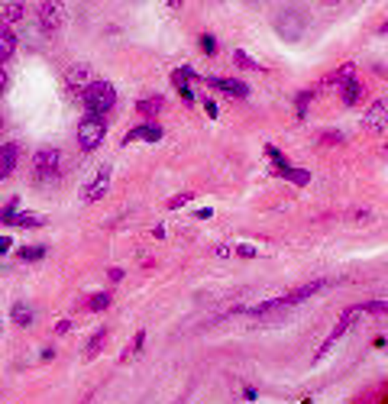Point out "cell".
<instances>
[{
    "instance_id": "9a60e30c",
    "label": "cell",
    "mask_w": 388,
    "mask_h": 404,
    "mask_svg": "<svg viewBox=\"0 0 388 404\" xmlns=\"http://www.w3.org/2000/svg\"><path fill=\"white\" fill-rule=\"evenodd\" d=\"M16 46H20V36H16L10 26H0V65L10 62V58L16 56Z\"/></svg>"
},
{
    "instance_id": "e575fe53",
    "label": "cell",
    "mask_w": 388,
    "mask_h": 404,
    "mask_svg": "<svg viewBox=\"0 0 388 404\" xmlns=\"http://www.w3.org/2000/svg\"><path fill=\"white\" fill-rule=\"evenodd\" d=\"M0 330H4V323H0Z\"/></svg>"
},
{
    "instance_id": "1f68e13d",
    "label": "cell",
    "mask_w": 388,
    "mask_h": 404,
    "mask_svg": "<svg viewBox=\"0 0 388 404\" xmlns=\"http://www.w3.org/2000/svg\"><path fill=\"white\" fill-rule=\"evenodd\" d=\"M68 330H71L68 321H58V323H56V333H68Z\"/></svg>"
},
{
    "instance_id": "83f0119b",
    "label": "cell",
    "mask_w": 388,
    "mask_h": 404,
    "mask_svg": "<svg viewBox=\"0 0 388 404\" xmlns=\"http://www.w3.org/2000/svg\"><path fill=\"white\" fill-rule=\"evenodd\" d=\"M201 49H204L207 56H211V52L217 49V42H214V36H204V39H201Z\"/></svg>"
},
{
    "instance_id": "8992f818",
    "label": "cell",
    "mask_w": 388,
    "mask_h": 404,
    "mask_svg": "<svg viewBox=\"0 0 388 404\" xmlns=\"http://www.w3.org/2000/svg\"><path fill=\"white\" fill-rule=\"evenodd\" d=\"M91 65L88 62H75L65 68V88H68V94H85L88 84H91Z\"/></svg>"
},
{
    "instance_id": "52a82bcc",
    "label": "cell",
    "mask_w": 388,
    "mask_h": 404,
    "mask_svg": "<svg viewBox=\"0 0 388 404\" xmlns=\"http://www.w3.org/2000/svg\"><path fill=\"white\" fill-rule=\"evenodd\" d=\"M276 26H278V33H282L285 39H301V33H304V14H298L295 7H285L282 14L276 16Z\"/></svg>"
},
{
    "instance_id": "4dcf8cb0",
    "label": "cell",
    "mask_w": 388,
    "mask_h": 404,
    "mask_svg": "<svg viewBox=\"0 0 388 404\" xmlns=\"http://www.w3.org/2000/svg\"><path fill=\"white\" fill-rule=\"evenodd\" d=\"M240 256H243V259H253L256 249H253V246H240Z\"/></svg>"
},
{
    "instance_id": "cb8c5ba5",
    "label": "cell",
    "mask_w": 388,
    "mask_h": 404,
    "mask_svg": "<svg viewBox=\"0 0 388 404\" xmlns=\"http://www.w3.org/2000/svg\"><path fill=\"white\" fill-rule=\"evenodd\" d=\"M310 98H314V91H301V94L295 98V110H298V117H304V113H308Z\"/></svg>"
},
{
    "instance_id": "603a6c76",
    "label": "cell",
    "mask_w": 388,
    "mask_h": 404,
    "mask_svg": "<svg viewBox=\"0 0 388 404\" xmlns=\"http://www.w3.org/2000/svg\"><path fill=\"white\" fill-rule=\"evenodd\" d=\"M266 155H268V159H272V162H276V168H278V172H285V168H288V159H285V152H282V149H276V146H266Z\"/></svg>"
},
{
    "instance_id": "5bb4252c",
    "label": "cell",
    "mask_w": 388,
    "mask_h": 404,
    "mask_svg": "<svg viewBox=\"0 0 388 404\" xmlns=\"http://www.w3.org/2000/svg\"><path fill=\"white\" fill-rule=\"evenodd\" d=\"M16 162H20V149H16L14 143L0 146V182H4V178H10V175L16 172Z\"/></svg>"
},
{
    "instance_id": "e0dca14e",
    "label": "cell",
    "mask_w": 388,
    "mask_h": 404,
    "mask_svg": "<svg viewBox=\"0 0 388 404\" xmlns=\"http://www.w3.org/2000/svg\"><path fill=\"white\" fill-rule=\"evenodd\" d=\"M10 317H14V323H20V327H29L36 314L26 301H14V304H10Z\"/></svg>"
},
{
    "instance_id": "836d02e7",
    "label": "cell",
    "mask_w": 388,
    "mask_h": 404,
    "mask_svg": "<svg viewBox=\"0 0 388 404\" xmlns=\"http://www.w3.org/2000/svg\"><path fill=\"white\" fill-rule=\"evenodd\" d=\"M0 126H4V117H0Z\"/></svg>"
},
{
    "instance_id": "6da1fadb",
    "label": "cell",
    "mask_w": 388,
    "mask_h": 404,
    "mask_svg": "<svg viewBox=\"0 0 388 404\" xmlns=\"http://www.w3.org/2000/svg\"><path fill=\"white\" fill-rule=\"evenodd\" d=\"M85 104L91 110V117H104L107 110L117 107V88L110 81H91L85 91Z\"/></svg>"
},
{
    "instance_id": "4fadbf2b",
    "label": "cell",
    "mask_w": 388,
    "mask_h": 404,
    "mask_svg": "<svg viewBox=\"0 0 388 404\" xmlns=\"http://www.w3.org/2000/svg\"><path fill=\"white\" fill-rule=\"evenodd\" d=\"M159 143L162 140V126H155V123H142L136 126V130H130L127 136H123V143Z\"/></svg>"
},
{
    "instance_id": "9c48e42d",
    "label": "cell",
    "mask_w": 388,
    "mask_h": 404,
    "mask_svg": "<svg viewBox=\"0 0 388 404\" xmlns=\"http://www.w3.org/2000/svg\"><path fill=\"white\" fill-rule=\"evenodd\" d=\"M110 175H113L110 165H100L98 172H94V178H88V185H85V201H100V197L107 195V188H110Z\"/></svg>"
},
{
    "instance_id": "7c38bea8",
    "label": "cell",
    "mask_w": 388,
    "mask_h": 404,
    "mask_svg": "<svg viewBox=\"0 0 388 404\" xmlns=\"http://www.w3.org/2000/svg\"><path fill=\"white\" fill-rule=\"evenodd\" d=\"M366 130L375 136H385V98H379L366 113Z\"/></svg>"
},
{
    "instance_id": "4316f807",
    "label": "cell",
    "mask_w": 388,
    "mask_h": 404,
    "mask_svg": "<svg viewBox=\"0 0 388 404\" xmlns=\"http://www.w3.org/2000/svg\"><path fill=\"white\" fill-rule=\"evenodd\" d=\"M188 201H191V195H178V197H172V201H169V210H178L182 204H188Z\"/></svg>"
},
{
    "instance_id": "484cf974",
    "label": "cell",
    "mask_w": 388,
    "mask_h": 404,
    "mask_svg": "<svg viewBox=\"0 0 388 404\" xmlns=\"http://www.w3.org/2000/svg\"><path fill=\"white\" fill-rule=\"evenodd\" d=\"M107 340V330H98V333H94V340H91V346H88V356H94L100 349V343Z\"/></svg>"
},
{
    "instance_id": "3957f363",
    "label": "cell",
    "mask_w": 388,
    "mask_h": 404,
    "mask_svg": "<svg viewBox=\"0 0 388 404\" xmlns=\"http://www.w3.org/2000/svg\"><path fill=\"white\" fill-rule=\"evenodd\" d=\"M104 136H107L104 117H85L78 123V143H81V149H88V152H94V149L104 143Z\"/></svg>"
},
{
    "instance_id": "7402d4cb",
    "label": "cell",
    "mask_w": 388,
    "mask_h": 404,
    "mask_svg": "<svg viewBox=\"0 0 388 404\" xmlns=\"http://www.w3.org/2000/svg\"><path fill=\"white\" fill-rule=\"evenodd\" d=\"M233 62L240 65V68H253V71H266V68H262V65H259V62H253V58H249V56H246V52H243V49H236V52H233Z\"/></svg>"
},
{
    "instance_id": "7a4b0ae2",
    "label": "cell",
    "mask_w": 388,
    "mask_h": 404,
    "mask_svg": "<svg viewBox=\"0 0 388 404\" xmlns=\"http://www.w3.org/2000/svg\"><path fill=\"white\" fill-rule=\"evenodd\" d=\"M33 162H36V182H58V175H62V152L56 146H43Z\"/></svg>"
},
{
    "instance_id": "44dd1931",
    "label": "cell",
    "mask_w": 388,
    "mask_h": 404,
    "mask_svg": "<svg viewBox=\"0 0 388 404\" xmlns=\"http://www.w3.org/2000/svg\"><path fill=\"white\" fill-rule=\"evenodd\" d=\"M278 175H282V178H288V182H295V185H308L310 182V175L308 172H304V168H285V172H278Z\"/></svg>"
},
{
    "instance_id": "d6a6232c",
    "label": "cell",
    "mask_w": 388,
    "mask_h": 404,
    "mask_svg": "<svg viewBox=\"0 0 388 404\" xmlns=\"http://www.w3.org/2000/svg\"><path fill=\"white\" fill-rule=\"evenodd\" d=\"M204 107H207V113H211V117H217V113H220V110H217V104H214V100H207Z\"/></svg>"
},
{
    "instance_id": "277c9868",
    "label": "cell",
    "mask_w": 388,
    "mask_h": 404,
    "mask_svg": "<svg viewBox=\"0 0 388 404\" xmlns=\"http://www.w3.org/2000/svg\"><path fill=\"white\" fill-rule=\"evenodd\" d=\"M360 314H366V311H362V304H356V307H350V311H343V314H340V323H337V327H333V333L327 336L324 343H320V349H318V353H314V363H320V359H324V356L330 353V349H333V343H337L340 336L346 333V330L353 327V323H356V317H360Z\"/></svg>"
},
{
    "instance_id": "30bf717a",
    "label": "cell",
    "mask_w": 388,
    "mask_h": 404,
    "mask_svg": "<svg viewBox=\"0 0 388 404\" xmlns=\"http://www.w3.org/2000/svg\"><path fill=\"white\" fill-rule=\"evenodd\" d=\"M327 288V281H310V285H301V288H295L291 294H285V298H276L278 301V307H288V304H301V301H308V298H314L318 291H324Z\"/></svg>"
},
{
    "instance_id": "ac0fdd59",
    "label": "cell",
    "mask_w": 388,
    "mask_h": 404,
    "mask_svg": "<svg viewBox=\"0 0 388 404\" xmlns=\"http://www.w3.org/2000/svg\"><path fill=\"white\" fill-rule=\"evenodd\" d=\"M162 107H165L162 98H142V100H136V110H140L142 117H155Z\"/></svg>"
},
{
    "instance_id": "d6986e66",
    "label": "cell",
    "mask_w": 388,
    "mask_h": 404,
    "mask_svg": "<svg viewBox=\"0 0 388 404\" xmlns=\"http://www.w3.org/2000/svg\"><path fill=\"white\" fill-rule=\"evenodd\" d=\"M360 94H362V84L356 81V78H350V81H343V104H360Z\"/></svg>"
},
{
    "instance_id": "f1b7e54d",
    "label": "cell",
    "mask_w": 388,
    "mask_h": 404,
    "mask_svg": "<svg viewBox=\"0 0 388 404\" xmlns=\"http://www.w3.org/2000/svg\"><path fill=\"white\" fill-rule=\"evenodd\" d=\"M7 84H10V78H7V71L0 68V98H4V94H7Z\"/></svg>"
},
{
    "instance_id": "ffe728a7",
    "label": "cell",
    "mask_w": 388,
    "mask_h": 404,
    "mask_svg": "<svg viewBox=\"0 0 388 404\" xmlns=\"http://www.w3.org/2000/svg\"><path fill=\"white\" fill-rule=\"evenodd\" d=\"M16 256H20L23 262H39V259H46V246H23Z\"/></svg>"
},
{
    "instance_id": "ba28073f",
    "label": "cell",
    "mask_w": 388,
    "mask_h": 404,
    "mask_svg": "<svg viewBox=\"0 0 388 404\" xmlns=\"http://www.w3.org/2000/svg\"><path fill=\"white\" fill-rule=\"evenodd\" d=\"M16 197L14 201L7 204V207H4V214H0V223H10V227H23V230H36V227H43V217L39 214H16Z\"/></svg>"
},
{
    "instance_id": "5b68a950",
    "label": "cell",
    "mask_w": 388,
    "mask_h": 404,
    "mask_svg": "<svg viewBox=\"0 0 388 404\" xmlns=\"http://www.w3.org/2000/svg\"><path fill=\"white\" fill-rule=\"evenodd\" d=\"M36 14H39V26H43L46 33H56V29H62L65 20H68V10H65L62 4H56V0H46V4H39V7H36Z\"/></svg>"
},
{
    "instance_id": "2e32d148",
    "label": "cell",
    "mask_w": 388,
    "mask_h": 404,
    "mask_svg": "<svg viewBox=\"0 0 388 404\" xmlns=\"http://www.w3.org/2000/svg\"><path fill=\"white\" fill-rule=\"evenodd\" d=\"M23 14H26V4H0V26H10L14 29L16 20H23Z\"/></svg>"
},
{
    "instance_id": "f546056e",
    "label": "cell",
    "mask_w": 388,
    "mask_h": 404,
    "mask_svg": "<svg viewBox=\"0 0 388 404\" xmlns=\"http://www.w3.org/2000/svg\"><path fill=\"white\" fill-rule=\"evenodd\" d=\"M10 246H14V239H10V237H0V256H4Z\"/></svg>"
},
{
    "instance_id": "8fae6325",
    "label": "cell",
    "mask_w": 388,
    "mask_h": 404,
    "mask_svg": "<svg viewBox=\"0 0 388 404\" xmlns=\"http://www.w3.org/2000/svg\"><path fill=\"white\" fill-rule=\"evenodd\" d=\"M211 88L230 94V98H249V84L240 78H211Z\"/></svg>"
},
{
    "instance_id": "d4e9b609",
    "label": "cell",
    "mask_w": 388,
    "mask_h": 404,
    "mask_svg": "<svg viewBox=\"0 0 388 404\" xmlns=\"http://www.w3.org/2000/svg\"><path fill=\"white\" fill-rule=\"evenodd\" d=\"M107 304H110V294H107V291H100V294H94V298H91V311H104Z\"/></svg>"
}]
</instances>
